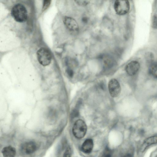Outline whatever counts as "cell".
Segmentation results:
<instances>
[{"mask_svg": "<svg viewBox=\"0 0 157 157\" xmlns=\"http://www.w3.org/2000/svg\"><path fill=\"white\" fill-rule=\"evenodd\" d=\"M11 14L14 19L17 22H23L28 18L27 11L22 5L17 4L12 8Z\"/></svg>", "mask_w": 157, "mask_h": 157, "instance_id": "6da1fadb", "label": "cell"}, {"mask_svg": "<svg viewBox=\"0 0 157 157\" xmlns=\"http://www.w3.org/2000/svg\"><path fill=\"white\" fill-rule=\"evenodd\" d=\"M87 130V127L85 122L81 119H78L74 124L72 132L74 136L79 139L85 136Z\"/></svg>", "mask_w": 157, "mask_h": 157, "instance_id": "7a4b0ae2", "label": "cell"}, {"mask_svg": "<svg viewBox=\"0 0 157 157\" xmlns=\"http://www.w3.org/2000/svg\"><path fill=\"white\" fill-rule=\"evenodd\" d=\"M37 56L39 63L43 66H48L51 63L52 55L46 48H42L39 49L37 52Z\"/></svg>", "mask_w": 157, "mask_h": 157, "instance_id": "3957f363", "label": "cell"}, {"mask_svg": "<svg viewBox=\"0 0 157 157\" xmlns=\"http://www.w3.org/2000/svg\"><path fill=\"white\" fill-rule=\"evenodd\" d=\"M116 13L119 15L127 14L130 9V4L128 0H116L114 4Z\"/></svg>", "mask_w": 157, "mask_h": 157, "instance_id": "277c9868", "label": "cell"}, {"mask_svg": "<svg viewBox=\"0 0 157 157\" xmlns=\"http://www.w3.org/2000/svg\"><path fill=\"white\" fill-rule=\"evenodd\" d=\"M108 89L110 95L113 98L118 96L120 94L121 86L116 79L113 78L109 81L108 83Z\"/></svg>", "mask_w": 157, "mask_h": 157, "instance_id": "5b68a950", "label": "cell"}, {"mask_svg": "<svg viewBox=\"0 0 157 157\" xmlns=\"http://www.w3.org/2000/svg\"><path fill=\"white\" fill-rule=\"evenodd\" d=\"M63 23L66 28L70 31L77 33L79 30L78 24L73 18L65 16L63 19Z\"/></svg>", "mask_w": 157, "mask_h": 157, "instance_id": "8992f818", "label": "cell"}, {"mask_svg": "<svg viewBox=\"0 0 157 157\" xmlns=\"http://www.w3.org/2000/svg\"><path fill=\"white\" fill-rule=\"evenodd\" d=\"M140 67L139 62L137 61L133 60L131 61L126 65L125 70L128 75L133 76L137 73Z\"/></svg>", "mask_w": 157, "mask_h": 157, "instance_id": "52a82bcc", "label": "cell"}, {"mask_svg": "<svg viewBox=\"0 0 157 157\" xmlns=\"http://www.w3.org/2000/svg\"><path fill=\"white\" fill-rule=\"evenodd\" d=\"M36 143L33 141H29L23 143L21 146L22 151L27 154H30L35 152L37 149Z\"/></svg>", "mask_w": 157, "mask_h": 157, "instance_id": "ba28073f", "label": "cell"}, {"mask_svg": "<svg viewBox=\"0 0 157 157\" xmlns=\"http://www.w3.org/2000/svg\"><path fill=\"white\" fill-rule=\"evenodd\" d=\"M157 144V136H154L147 138L144 140L142 144L140 151L143 152L147 147L154 144Z\"/></svg>", "mask_w": 157, "mask_h": 157, "instance_id": "9c48e42d", "label": "cell"}, {"mask_svg": "<svg viewBox=\"0 0 157 157\" xmlns=\"http://www.w3.org/2000/svg\"><path fill=\"white\" fill-rule=\"evenodd\" d=\"M94 147L93 140L91 139H86L82 144L81 149L84 153L86 154L90 153L92 151Z\"/></svg>", "mask_w": 157, "mask_h": 157, "instance_id": "30bf717a", "label": "cell"}, {"mask_svg": "<svg viewBox=\"0 0 157 157\" xmlns=\"http://www.w3.org/2000/svg\"><path fill=\"white\" fill-rule=\"evenodd\" d=\"M2 153L4 157H13L16 154V150L14 147L9 146L3 148L2 150Z\"/></svg>", "mask_w": 157, "mask_h": 157, "instance_id": "8fae6325", "label": "cell"}, {"mask_svg": "<svg viewBox=\"0 0 157 157\" xmlns=\"http://www.w3.org/2000/svg\"><path fill=\"white\" fill-rule=\"evenodd\" d=\"M149 73L154 78L157 79V62H153L149 65Z\"/></svg>", "mask_w": 157, "mask_h": 157, "instance_id": "7c38bea8", "label": "cell"}, {"mask_svg": "<svg viewBox=\"0 0 157 157\" xmlns=\"http://www.w3.org/2000/svg\"><path fill=\"white\" fill-rule=\"evenodd\" d=\"M145 58L146 63L149 65L154 62V55L153 53L151 52H147L146 53Z\"/></svg>", "mask_w": 157, "mask_h": 157, "instance_id": "4fadbf2b", "label": "cell"}, {"mask_svg": "<svg viewBox=\"0 0 157 157\" xmlns=\"http://www.w3.org/2000/svg\"><path fill=\"white\" fill-rule=\"evenodd\" d=\"M104 62L105 67L107 68H109L113 67L114 64V61L110 58H105Z\"/></svg>", "mask_w": 157, "mask_h": 157, "instance_id": "5bb4252c", "label": "cell"}, {"mask_svg": "<svg viewBox=\"0 0 157 157\" xmlns=\"http://www.w3.org/2000/svg\"><path fill=\"white\" fill-rule=\"evenodd\" d=\"M75 2L78 6H84L88 5L91 0H74Z\"/></svg>", "mask_w": 157, "mask_h": 157, "instance_id": "9a60e30c", "label": "cell"}, {"mask_svg": "<svg viewBox=\"0 0 157 157\" xmlns=\"http://www.w3.org/2000/svg\"><path fill=\"white\" fill-rule=\"evenodd\" d=\"M66 66L67 67L65 70V72L68 76L70 78H72L74 75V71L73 70L70 66Z\"/></svg>", "mask_w": 157, "mask_h": 157, "instance_id": "2e32d148", "label": "cell"}, {"mask_svg": "<svg viewBox=\"0 0 157 157\" xmlns=\"http://www.w3.org/2000/svg\"><path fill=\"white\" fill-rule=\"evenodd\" d=\"M51 0H43L42 10L44 11L46 10L49 6Z\"/></svg>", "mask_w": 157, "mask_h": 157, "instance_id": "e0dca14e", "label": "cell"}, {"mask_svg": "<svg viewBox=\"0 0 157 157\" xmlns=\"http://www.w3.org/2000/svg\"><path fill=\"white\" fill-rule=\"evenodd\" d=\"M152 27L154 29H157V14H155L153 17Z\"/></svg>", "mask_w": 157, "mask_h": 157, "instance_id": "ac0fdd59", "label": "cell"}, {"mask_svg": "<svg viewBox=\"0 0 157 157\" xmlns=\"http://www.w3.org/2000/svg\"><path fill=\"white\" fill-rule=\"evenodd\" d=\"M71 154V150L70 147L68 146L63 154V157H70Z\"/></svg>", "mask_w": 157, "mask_h": 157, "instance_id": "d6986e66", "label": "cell"}, {"mask_svg": "<svg viewBox=\"0 0 157 157\" xmlns=\"http://www.w3.org/2000/svg\"><path fill=\"white\" fill-rule=\"evenodd\" d=\"M112 151L108 148H106L105 150L103 155L104 156L110 157L111 156Z\"/></svg>", "mask_w": 157, "mask_h": 157, "instance_id": "ffe728a7", "label": "cell"}, {"mask_svg": "<svg viewBox=\"0 0 157 157\" xmlns=\"http://www.w3.org/2000/svg\"><path fill=\"white\" fill-rule=\"evenodd\" d=\"M81 20L83 23L85 24L87 23L88 22L89 19L87 16H84L82 17Z\"/></svg>", "mask_w": 157, "mask_h": 157, "instance_id": "44dd1931", "label": "cell"}]
</instances>
